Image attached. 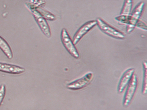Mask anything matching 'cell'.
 I'll return each mask as SVG.
<instances>
[{
	"mask_svg": "<svg viewBox=\"0 0 147 110\" xmlns=\"http://www.w3.org/2000/svg\"><path fill=\"white\" fill-rule=\"evenodd\" d=\"M96 21L99 28L105 34L112 38L119 39H123L125 38V36L123 32L113 27L101 18H98Z\"/></svg>",
	"mask_w": 147,
	"mask_h": 110,
	"instance_id": "obj_1",
	"label": "cell"
},
{
	"mask_svg": "<svg viewBox=\"0 0 147 110\" xmlns=\"http://www.w3.org/2000/svg\"><path fill=\"white\" fill-rule=\"evenodd\" d=\"M61 39L63 46L70 55L75 58H79L80 54L73 41L69 37L67 31L65 28H63L62 30Z\"/></svg>",
	"mask_w": 147,
	"mask_h": 110,
	"instance_id": "obj_2",
	"label": "cell"
},
{
	"mask_svg": "<svg viewBox=\"0 0 147 110\" xmlns=\"http://www.w3.org/2000/svg\"><path fill=\"white\" fill-rule=\"evenodd\" d=\"M144 5V2L141 1L135 7L132 13L131 14L129 21L126 27V32L128 33L131 32L136 27L142 14Z\"/></svg>",
	"mask_w": 147,
	"mask_h": 110,
	"instance_id": "obj_3",
	"label": "cell"
},
{
	"mask_svg": "<svg viewBox=\"0 0 147 110\" xmlns=\"http://www.w3.org/2000/svg\"><path fill=\"white\" fill-rule=\"evenodd\" d=\"M137 84V77L136 74H133L127 86V89L124 97L123 105L125 107L128 106L131 101L136 92Z\"/></svg>",
	"mask_w": 147,
	"mask_h": 110,
	"instance_id": "obj_4",
	"label": "cell"
},
{
	"mask_svg": "<svg viewBox=\"0 0 147 110\" xmlns=\"http://www.w3.org/2000/svg\"><path fill=\"white\" fill-rule=\"evenodd\" d=\"M94 74L92 72H89L85 76L76 80L69 83L67 87L72 90H79L85 87L91 82L93 78Z\"/></svg>",
	"mask_w": 147,
	"mask_h": 110,
	"instance_id": "obj_5",
	"label": "cell"
},
{
	"mask_svg": "<svg viewBox=\"0 0 147 110\" xmlns=\"http://www.w3.org/2000/svg\"><path fill=\"white\" fill-rule=\"evenodd\" d=\"M30 10L32 13V15L44 34L48 38H50L51 36V33L49 26L46 20L41 15L36 9H30Z\"/></svg>",
	"mask_w": 147,
	"mask_h": 110,
	"instance_id": "obj_6",
	"label": "cell"
},
{
	"mask_svg": "<svg viewBox=\"0 0 147 110\" xmlns=\"http://www.w3.org/2000/svg\"><path fill=\"white\" fill-rule=\"evenodd\" d=\"M97 25L96 20H91L83 24L76 33L74 36L73 43L76 44L91 29L93 28L95 25Z\"/></svg>",
	"mask_w": 147,
	"mask_h": 110,
	"instance_id": "obj_7",
	"label": "cell"
},
{
	"mask_svg": "<svg viewBox=\"0 0 147 110\" xmlns=\"http://www.w3.org/2000/svg\"><path fill=\"white\" fill-rule=\"evenodd\" d=\"M135 70L134 68H131L128 69L124 72L122 75L120 81L118 86V93H120L123 91L124 89L128 85L130 81L131 80L132 76L134 74Z\"/></svg>",
	"mask_w": 147,
	"mask_h": 110,
	"instance_id": "obj_8",
	"label": "cell"
},
{
	"mask_svg": "<svg viewBox=\"0 0 147 110\" xmlns=\"http://www.w3.org/2000/svg\"><path fill=\"white\" fill-rule=\"evenodd\" d=\"M0 71L8 74H19L25 71L24 68L18 65L0 62Z\"/></svg>",
	"mask_w": 147,
	"mask_h": 110,
	"instance_id": "obj_9",
	"label": "cell"
},
{
	"mask_svg": "<svg viewBox=\"0 0 147 110\" xmlns=\"http://www.w3.org/2000/svg\"><path fill=\"white\" fill-rule=\"evenodd\" d=\"M0 49H1L5 55L9 59H11L13 57V53L11 46L6 40L0 36Z\"/></svg>",
	"mask_w": 147,
	"mask_h": 110,
	"instance_id": "obj_10",
	"label": "cell"
},
{
	"mask_svg": "<svg viewBox=\"0 0 147 110\" xmlns=\"http://www.w3.org/2000/svg\"><path fill=\"white\" fill-rule=\"evenodd\" d=\"M132 1L131 0L125 1L123 6L120 15H130L131 11L132 8Z\"/></svg>",
	"mask_w": 147,
	"mask_h": 110,
	"instance_id": "obj_11",
	"label": "cell"
},
{
	"mask_svg": "<svg viewBox=\"0 0 147 110\" xmlns=\"http://www.w3.org/2000/svg\"><path fill=\"white\" fill-rule=\"evenodd\" d=\"M147 62H143V80L142 89V93L144 95H146L147 93Z\"/></svg>",
	"mask_w": 147,
	"mask_h": 110,
	"instance_id": "obj_12",
	"label": "cell"
},
{
	"mask_svg": "<svg viewBox=\"0 0 147 110\" xmlns=\"http://www.w3.org/2000/svg\"><path fill=\"white\" fill-rule=\"evenodd\" d=\"M36 9L45 19L51 21L55 19L56 16L54 14L51 13L50 12L45 10L41 7H39Z\"/></svg>",
	"mask_w": 147,
	"mask_h": 110,
	"instance_id": "obj_13",
	"label": "cell"
},
{
	"mask_svg": "<svg viewBox=\"0 0 147 110\" xmlns=\"http://www.w3.org/2000/svg\"><path fill=\"white\" fill-rule=\"evenodd\" d=\"M6 91V89L5 85L4 84H1L0 86V106L1 105V103H2L5 99Z\"/></svg>",
	"mask_w": 147,
	"mask_h": 110,
	"instance_id": "obj_14",
	"label": "cell"
},
{
	"mask_svg": "<svg viewBox=\"0 0 147 110\" xmlns=\"http://www.w3.org/2000/svg\"><path fill=\"white\" fill-rule=\"evenodd\" d=\"M136 26H137L139 28H142L143 30H147V26H146V24L143 21L140 20L138 21Z\"/></svg>",
	"mask_w": 147,
	"mask_h": 110,
	"instance_id": "obj_15",
	"label": "cell"
}]
</instances>
